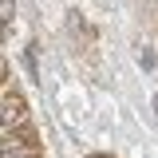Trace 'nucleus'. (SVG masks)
<instances>
[{
    "mask_svg": "<svg viewBox=\"0 0 158 158\" xmlns=\"http://www.w3.org/2000/svg\"><path fill=\"white\" fill-rule=\"evenodd\" d=\"M28 123V103L24 99H12V95H4V131H12V127H24Z\"/></svg>",
    "mask_w": 158,
    "mask_h": 158,
    "instance_id": "f257e3e1",
    "label": "nucleus"
},
{
    "mask_svg": "<svg viewBox=\"0 0 158 158\" xmlns=\"http://www.w3.org/2000/svg\"><path fill=\"white\" fill-rule=\"evenodd\" d=\"M138 63H142V67H154V56H150L146 48H138Z\"/></svg>",
    "mask_w": 158,
    "mask_h": 158,
    "instance_id": "f03ea898",
    "label": "nucleus"
},
{
    "mask_svg": "<svg viewBox=\"0 0 158 158\" xmlns=\"http://www.w3.org/2000/svg\"><path fill=\"white\" fill-rule=\"evenodd\" d=\"M4 158H40V150H20V154H4Z\"/></svg>",
    "mask_w": 158,
    "mask_h": 158,
    "instance_id": "7ed1b4c3",
    "label": "nucleus"
}]
</instances>
